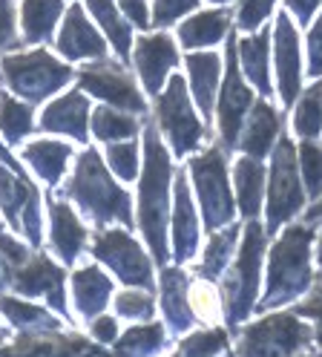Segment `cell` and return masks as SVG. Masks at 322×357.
<instances>
[{"label": "cell", "instance_id": "30", "mask_svg": "<svg viewBox=\"0 0 322 357\" xmlns=\"http://www.w3.org/2000/svg\"><path fill=\"white\" fill-rule=\"evenodd\" d=\"M61 17H63V0H23L20 3L23 40L26 43L49 40Z\"/></svg>", "mask_w": 322, "mask_h": 357}, {"label": "cell", "instance_id": "13", "mask_svg": "<svg viewBox=\"0 0 322 357\" xmlns=\"http://www.w3.org/2000/svg\"><path fill=\"white\" fill-rule=\"evenodd\" d=\"M0 211L6 222L29 239L32 248L40 245V196L23 170L0 165Z\"/></svg>", "mask_w": 322, "mask_h": 357}, {"label": "cell", "instance_id": "24", "mask_svg": "<svg viewBox=\"0 0 322 357\" xmlns=\"http://www.w3.org/2000/svg\"><path fill=\"white\" fill-rule=\"evenodd\" d=\"M236 58H239V70H242L245 81L268 101V96L273 93V86H270V32L259 29V32L236 40Z\"/></svg>", "mask_w": 322, "mask_h": 357}, {"label": "cell", "instance_id": "32", "mask_svg": "<svg viewBox=\"0 0 322 357\" xmlns=\"http://www.w3.org/2000/svg\"><path fill=\"white\" fill-rule=\"evenodd\" d=\"M236 245H239V225L236 222H230V225L222 228V231H213L210 242H207V248H204V259L196 268L199 280H207V282L219 280L227 271L230 259H233Z\"/></svg>", "mask_w": 322, "mask_h": 357}, {"label": "cell", "instance_id": "28", "mask_svg": "<svg viewBox=\"0 0 322 357\" xmlns=\"http://www.w3.org/2000/svg\"><path fill=\"white\" fill-rule=\"evenodd\" d=\"M109 294H112V280L104 271H98L95 265H84L72 274V297L81 317L95 320L107 308Z\"/></svg>", "mask_w": 322, "mask_h": 357}, {"label": "cell", "instance_id": "6", "mask_svg": "<svg viewBox=\"0 0 322 357\" xmlns=\"http://www.w3.org/2000/svg\"><path fill=\"white\" fill-rule=\"evenodd\" d=\"M265 188V234H279V228H285L305 208V185L296 165V144L288 136H279L276 147L270 150V170Z\"/></svg>", "mask_w": 322, "mask_h": 357}, {"label": "cell", "instance_id": "8", "mask_svg": "<svg viewBox=\"0 0 322 357\" xmlns=\"http://www.w3.org/2000/svg\"><path fill=\"white\" fill-rule=\"evenodd\" d=\"M314 343V328L296 314L279 311L242 328L236 357H296Z\"/></svg>", "mask_w": 322, "mask_h": 357}, {"label": "cell", "instance_id": "16", "mask_svg": "<svg viewBox=\"0 0 322 357\" xmlns=\"http://www.w3.org/2000/svg\"><path fill=\"white\" fill-rule=\"evenodd\" d=\"M132 63H135V73H138V78H141L147 93L158 96L161 86H164V78L178 63L176 40L167 35V29H158L153 35L138 38L135 47H132Z\"/></svg>", "mask_w": 322, "mask_h": 357}, {"label": "cell", "instance_id": "53", "mask_svg": "<svg viewBox=\"0 0 322 357\" xmlns=\"http://www.w3.org/2000/svg\"><path fill=\"white\" fill-rule=\"evenodd\" d=\"M316 262L322 265V239H319V248H316Z\"/></svg>", "mask_w": 322, "mask_h": 357}, {"label": "cell", "instance_id": "44", "mask_svg": "<svg viewBox=\"0 0 322 357\" xmlns=\"http://www.w3.org/2000/svg\"><path fill=\"white\" fill-rule=\"evenodd\" d=\"M219 297H222V294L216 291V288L207 282V280H201L199 288L193 291V303H190L196 320H199V317H207V320L216 317V314H219Z\"/></svg>", "mask_w": 322, "mask_h": 357}, {"label": "cell", "instance_id": "36", "mask_svg": "<svg viewBox=\"0 0 322 357\" xmlns=\"http://www.w3.org/2000/svg\"><path fill=\"white\" fill-rule=\"evenodd\" d=\"M32 107L26 101H17L12 96H0V132L9 144L23 142L32 132Z\"/></svg>", "mask_w": 322, "mask_h": 357}, {"label": "cell", "instance_id": "4", "mask_svg": "<svg viewBox=\"0 0 322 357\" xmlns=\"http://www.w3.org/2000/svg\"><path fill=\"white\" fill-rule=\"evenodd\" d=\"M265 242H268L265 225L250 219L242 234V245L236 248V262L227 268V277L222 285V303H224V314L230 326L245 323L250 317V311L256 308Z\"/></svg>", "mask_w": 322, "mask_h": 357}, {"label": "cell", "instance_id": "55", "mask_svg": "<svg viewBox=\"0 0 322 357\" xmlns=\"http://www.w3.org/2000/svg\"><path fill=\"white\" fill-rule=\"evenodd\" d=\"M3 282H6V280H3V271H0V291H3Z\"/></svg>", "mask_w": 322, "mask_h": 357}, {"label": "cell", "instance_id": "14", "mask_svg": "<svg viewBox=\"0 0 322 357\" xmlns=\"http://www.w3.org/2000/svg\"><path fill=\"white\" fill-rule=\"evenodd\" d=\"M270 40H273V73H276L279 101L291 107L302 93V47H299V29L288 12H279V17H276Z\"/></svg>", "mask_w": 322, "mask_h": 357}, {"label": "cell", "instance_id": "41", "mask_svg": "<svg viewBox=\"0 0 322 357\" xmlns=\"http://www.w3.org/2000/svg\"><path fill=\"white\" fill-rule=\"evenodd\" d=\"M201 6V0H153V26L167 29Z\"/></svg>", "mask_w": 322, "mask_h": 357}, {"label": "cell", "instance_id": "49", "mask_svg": "<svg viewBox=\"0 0 322 357\" xmlns=\"http://www.w3.org/2000/svg\"><path fill=\"white\" fill-rule=\"evenodd\" d=\"M285 9H288V15L296 20V24L308 26L311 20L316 17V12L322 9V0H285Z\"/></svg>", "mask_w": 322, "mask_h": 357}, {"label": "cell", "instance_id": "50", "mask_svg": "<svg viewBox=\"0 0 322 357\" xmlns=\"http://www.w3.org/2000/svg\"><path fill=\"white\" fill-rule=\"evenodd\" d=\"M92 337H95L98 343H112V340H118V323H115V317H104V314H98L95 320H92Z\"/></svg>", "mask_w": 322, "mask_h": 357}, {"label": "cell", "instance_id": "23", "mask_svg": "<svg viewBox=\"0 0 322 357\" xmlns=\"http://www.w3.org/2000/svg\"><path fill=\"white\" fill-rule=\"evenodd\" d=\"M86 239L89 234L81 225V219L75 216V211L66 202H61V199H49V242L55 254L66 265H72L86 248Z\"/></svg>", "mask_w": 322, "mask_h": 357}, {"label": "cell", "instance_id": "25", "mask_svg": "<svg viewBox=\"0 0 322 357\" xmlns=\"http://www.w3.org/2000/svg\"><path fill=\"white\" fill-rule=\"evenodd\" d=\"M230 17H233V15H230L224 6L196 12L193 17H187V20H181V24H178V29H176L178 43H181L184 50H193V52L210 50L213 43H219V40L227 38Z\"/></svg>", "mask_w": 322, "mask_h": 357}, {"label": "cell", "instance_id": "2", "mask_svg": "<svg viewBox=\"0 0 322 357\" xmlns=\"http://www.w3.org/2000/svg\"><path fill=\"white\" fill-rule=\"evenodd\" d=\"M316 231L305 222L288 225L279 239L273 242L268 254V285L265 297L259 300V308H279L314 288V271H311V251H314Z\"/></svg>", "mask_w": 322, "mask_h": 357}, {"label": "cell", "instance_id": "47", "mask_svg": "<svg viewBox=\"0 0 322 357\" xmlns=\"http://www.w3.org/2000/svg\"><path fill=\"white\" fill-rule=\"evenodd\" d=\"M118 9H121L127 24H132L138 29L153 26V9H150L147 0H118Z\"/></svg>", "mask_w": 322, "mask_h": 357}, {"label": "cell", "instance_id": "46", "mask_svg": "<svg viewBox=\"0 0 322 357\" xmlns=\"http://www.w3.org/2000/svg\"><path fill=\"white\" fill-rule=\"evenodd\" d=\"M15 26H17L15 0H0V52L20 47V40L15 35Z\"/></svg>", "mask_w": 322, "mask_h": 357}, {"label": "cell", "instance_id": "29", "mask_svg": "<svg viewBox=\"0 0 322 357\" xmlns=\"http://www.w3.org/2000/svg\"><path fill=\"white\" fill-rule=\"evenodd\" d=\"M72 155H75L72 147H69L66 142H55V139H38V142L26 144V150H23V159L32 165V170L49 188H55L63 178Z\"/></svg>", "mask_w": 322, "mask_h": 357}, {"label": "cell", "instance_id": "18", "mask_svg": "<svg viewBox=\"0 0 322 357\" xmlns=\"http://www.w3.org/2000/svg\"><path fill=\"white\" fill-rule=\"evenodd\" d=\"M173 259L181 265L196 257L199 251V216L187 188V170L173 176Z\"/></svg>", "mask_w": 322, "mask_h": 357}, {"label": "cell", "instance_id": "10", "mask_svg": "<svg viewBox=\"0 0 322 357\" xmlns=\"http://www.w3.org/2000/svg\"><path fill=\"white\" fill-rule=\"evenodd\" d=\"M253 86L245 81L239 70V58H236V38L227 40L224 50V73H222V86H219V142L222 150H233L239 144L245 119L253 107Z\"/></svg>", "mask_w": 322, "mask_h": 357}, {"label": "cell", "instance_id": "37", "mask_svg": "<svg viewBox=\"0 0 322 357\" xmlns=\"http://www.w3.org/2000/svg\"><path fill=\"white\" fill-rule=\"evenodd\" d=\"M0 311H3V317L29 331V328H58V323L49 317V311L40 308V305H32L26 300H17V297H0Z\"/></svg>", "mask_w": 322, "mask_h": 357}, {"label": "cell", "instance_id": "33", "mask_svg": "<svg viewBox=\"0 0 322 357\" xmlns=\"http://www.w3.org/2000/svg\"><path fill=\"white\" fill-rule=\"evenodd\" d=\"M89 127L95 132V139L101 142H130L138 136V130L144 127V116L138 119L132 113H124V109L115 107H98L89 119Z\"/></svg>", "mask_w": 322, "mask_h": 357}, {"label": "cell", "instance_id": "42", "mask_svg": "<svg viewBox=\"0 0 322 357\" xmlns=\"http://www.w3.org/2000/svg\"><path fill=\"white\" fill-rule=\"evenodd\" d=\"M273 6H276V0H239V6H236V29L253 35L273 15Z\"/></svg>", "mask_w": 322, "mask_h": 357}, {"label": "cell", "instance_id": "3", "mask_svg": "<svg viewBox=\"0 0 322 357\" xmlns=\"http://www.w3.org/2000/svg\"><path fill=\"white\" fill-rule=\"evenodd\" d=\"M63 193L81 205V211L98 222V225H132V202L130 193L118 188V182L107 170L104 159L95 150H84L75 162V170L69 176Z\"/></svg>", "mask_w": 322, "mask_h": 357}, {"label": "cell", "instance_id": "48", "mask_svg": "<svg viewBox=\"0 0 322 357\" xmlns=\"http://www.w3.org/2000/svg\"><path fill=\"white\" fill-rule=\"evenodd\" d=\"M296 317H311L316 323V331H314V340L319 346V354H322V297L319 294H311L305 303L296 305Z\"/></svg>", "mask_w": 322, "mask_h": 357}, {"label": "cell", "instance_id": "38", "mask_svg": "<svg viewBox=\"0 0 322 357\" xmlns=\"http://www.w3.org/2000/svg\"><path fill=\"white\" fill-rule=\"evenodd\" d=\"M224 349H227V331L224 328H207V331L187 334V337L178 343V351L173 357H216Z\"/></svg>", "mask_w": 322, "mask_h": 357}, {"label": "cell", "instance_id": "7", "mask_svg": "<svg viewBox=\"0 0 322 357\" xmlns=\"http://www.w3.org/2000/svg\"><path fill=\"white\" fill-rule=\"evenodd\" d=\"M190 176L199 193L201 219L207 231H222L227 228L236 216V202L230 193V178H227V159L222 147H210L201 155L190 159Z\"/></svg>", "mask_w": 322, "mask_h": 357}, {"label": "cell", "instance_id": "43", "mask_svg": "<svg viewBox=\"0 0 322 357\" xmlns=\"http://www.w3.org/2000/svg\"><path fill=\"white\" fill-rule=\"evenodd\" d=\"M153 297L147 291H124L115 297V311L130 320H147L153 317Z\"/></svg>", "mask_w": 322, "mask_h": 357}, {"label": "cell", "instance_id": "22", "mask_svg": "<svg viewBox=\"0 0 322 357\" xmlns=\"http://www.w3.org/2000/svg\"><path fill=\"white\" fill-rule=\"evenodd\" d=\"M187 78H190V93L196 98V107L204 119H210L213 107H216V96L222 86V73H224V61L213 52V50H199L190 52L187 61Z\"/></svg>", "mask_w": 322, "mask_h": 357}, {"label": "cell", "instance_id": "27", "mask_svg": "<svg viewBox=\"0 0 322 357\" xmlns=\"http://www.w3.org/2000/svg\"><path fill=\"white\" fill-rule=\"evenodd\" d=\"M233 185H236V211L245 219H256L265 202V185H268V170L259 159L242 155L233 167Z\"/></svg>", "mask_w": 322, "mask_h": 357}, {"label": "cell", "instance_id": "17", "mask_svg": "<svg viewBox=\"0 0 322 357\" xmlns=\"http://www.w3.org/2000/svg\"><path fill=\"white\" fill-rule=\"evenodd\" d=\"M58 52L66 61H101L107 58V40L101 32L92 26V20L86 17L84 6L72 3L63 12V26L55 40Z\"/></svg>", "mask_w": 322, "mask_h": 357}, {"label": "cell", "instance_id": "11", "mask_svg": "<svg viewBox=\"0 0 322 357\" xmlns=\"http://www.w3.org/2000/svg\"><path fill=\"white\" fill-rule=\"evenodd\" d=\"M89 251L95 259H101L124 285L141 288V291H150L153 288V262L144 254L141 245H138L124 228L98 231L95 239H92Z\"/></svg>", "mask_w": 322, "mask_h": 357}, {"label": "cell", "instance_id": "35", "mask_svg": "<svg viewBox=\"0 0 322 357\" xmlns=\"http://www.w3.org/2000/svg\"><path fill=\"white\" fill-rule=\"evenodd\" d=\"M164 349V326L147 323L124 331V337L115 343V357H150Z\"/></svg>", "mask_w": 322, "mask_h": 357}, {"label": "cell", "instance_id": "40", "mask_svg": "<svg viewBox=\"0 0 322 357\" xmlns=\"http://www.w3.org/2000/svg\"><path fill=\"white\" fill-rule=\"evenodd\" d=\"M107 165L118 178L132 182L138 176V144L132 139L130 142H112L107 147Z\"/></svg>", "mask_w": 322, "mask_h": 357}, {"label": "cell", "instance_id": "21", "mask_svg": "<svg viewBox=\"0 0 322 357\" xmlns=\"http://www.w3.org/2000/svg\"><path fill=\"white\" fill-rule=\"evenodd\" d=\"M40 130L43 132H61L75 142H86L89 136V101L84 89H69V93L58 96L55 101L46 104L40 116Z\"/></svg>", "mask_w": 322, "mask_h": 357}, {"label": "cell", "instance_id": "54", "mask_svg": "<svg viewBox=\"0 0 322 357\" xmlns=\"http://www.w3.org/2000/svg\"><path fill=\"white\" fill-rule=\"evenodd\" d=\"M210 3H219V6H224V3H233V0H210Z\"/></svg>", "mask_w": 322, "mask_h": 357}, {"label": "cell", "instance_id": "5", "mask_svg": "<svg viewBox=\"0 0 322 357\" xmlns=\"http://www.w3.org/2000/svg\"><path fill=\"white\" fill-rule=\"evenodd\" d=\"M72 66L61 63L46 50H17L0 58V81L20 98H26V104L46 101L49 96L61 93L72 81Z\"/></svg>", "mask_w": 322, "mask_h": 357}, {"label": "cell", "instance_id": "9", "mask_svg": "<svg viewBox=\"0 0 322 357\" xmlns=\"http://www.w3.org/2000/svg\"><path fill=\"white\" fill-rule=\"evenodd\" d=\"M155 124L167 136L178 159H187L201 144L204 127H201V119L196 116L193 101L187 96V81H184V75H170L164 93L155 96Z\"/></svg>", "mask_w": 322, "mask_h": 357}, {"label": "cell", "instance_id": "26", "mask_svg": "<svg viewBox=\"0 0 322 357\" xmlns=\"http://www.w3.org/2000/svg\"><path fill=\"white\" fill-rule=\"evenodd\" d=\"M161 308H164L167 326L173 331H187L196 320L190 305V277L181 268H164L161 271Z\"/></svg>", "mask_w": 322, "mask_h": 357}, {"label": "cell", "instance_id": "12", "mask_svg": "<svg viewBox=\"0 0 322 357\" xmlns=\"http://www.w3.org/2000/svg\"><path fill=\"white\" fill-rule=\"evenodd\" d=\"M78 81L84 93L95 96L107 107L124 109V113H132V116H144L147 104L141 89L135 86V81L124 73V66L118 61H107V58L92 61L78 73Z\"/></svg>", "mask_w": 322, "mask_h": 357}, {"label": "cell", "instance_id": "52", "mask_svg": "<svg viewBox=\"0 0 322 357\" xmlns=\"http://www.w3.org/2000/svg\"><path fill=\"white\" fill-rule=\"evenodd\" d=\"M314 294H319V297H322V274L314 280Z\"/></svg>", "mask_w": 322, "mask_h": 357}, {"label": "cell", "instance_id": "39", "mask_svg": "<svg viewBox=\"0 0 322 357\" xmlns=\"http://www.w3.org/2000/svg\"><path fill=\"white\" fill-rule=\"evenodd\" d=\"M296 165L302 185L311 196H322V144L316 142H302L296 150Z\"/></svg>", "mask_w": 322, "mask_h": 357}, {"label": "cell", "instance_id": "1", "mask_svg": "<svg viewBox=\"0 0 322 357\" xmlns=\"http://www.w3.org/2000/svg\"><path fill=\"white\" fill-rule=\"evenodd\" d=\"M173 159L161 142L158 130L144 121V170H141V185H138V228H141L153 259L164 265L167 251V219L173 208Z\"/></svg>", "mask_w": 322, "mask_h": 357}, {"label": "cell", "instance_id": "51", "mask_svg": "<svg viewBox=\"0 0 322 357\" xmlns=\"http://www.w3.org/2000/svg\"><path fill=\"white\" fill-rule=\"evenodd\" d=\"M305 225H311V228H316V225H322V196L316 199V202L305 211Z\"/></svg>", "mask_w": 322, "mask_h": 357}, {"label": "cell", "instance_id": "56", "mask_svg": "<svg viewBox=\"0 0 322 357\" xmlns=\"http://www.w3.org/2000/svg\"><path fill=\"white\" fill-rule=\"evenodd\" d=\"M0 349H3V337H0Z\"/></svg>", "mask_w": 322, "mask_h": 357}, {"label": "cell", "instance_id": "20", "mask_svg": "<svg viewBox=\"0 0 322 357\" xmlns=\"http://www.w3.org/2000/svg\"><path fill=\"white\" fill-rule=\"evenodd\" d=\"M282 113L276 109L270 101H253L250 113L245 119V127H242V136H239V150L250 159H265V155L276 147L282 136Z\"/></svg>", "mask_w": 322, "mask_h": 357}, {"label": "cell", "instance_id": "31", "mask_svg": "<svg viewBox=\"0 0 322 357\" xmlns=\"http://www.w3.org/2000/svg\"><path fill=\"white\" fill-rule=\"evenodd\" d=\"M84 3H86V12L95 17V24L104 29L115 55H118L121 61H127L132 55V29L124 20V15H118L115 0H84Z\"/></svg>", "mask_w": 322, "mask_h": 357}, {"label": "cell", "instance_id": "34", "mask_svg": "<svg viewBox=\"0 0 322 357\" xmlns=\"http://www.w3.org/2000/svg\"><path fill=\"white\" fill-rule=\"evenodd\" d=\"M293 132L302 142L322 136V81H314L293 107Z\"/></svg>", "mask_w": 322, "mask_h": 357}, {"label": "cell", "instance_id": "45", "mask_svg": "<svg viewBox=\"0 0 322 357\" xmlns=\"http://www.w3.org/2000/svg\"><path fill=\"white\" fill-rule=\"evenodd\" d=\"M308 75L322 81V9L308 29Z\"/></svg>", "mask_w": 322, "mask_h": 357}, {"label": "cell", "instance_id": "19", "mask_svg": "<svg viewBox=\"0 0 322 357\" xmlns=\"http://www.w3.org/2000/svg\"><path fill=\"white\" fill-rule=\"evenodd\" d=\"M89 346L78 334H58L55 328H29L12 346L0 349V357H84Z\"/></svg>", "mask_w": 322, "mask_h": 357}, {"label": "cell", "instance_id": "15", "mask_svg": "<svg viewBox=\"0 0 322 357\" xmlns=\"http://www.w3.org/2000/svg\"><path fill=\"white\" fill-rule=\"evenodd\" d=\"M3 280L15 288L17 294L26 297H46L49 305L61 314H66V274L43 254H29V259H23L15 268H6Z\"/></svg>", "mask_w": 322, "mask_h": 357}]
</instances>
